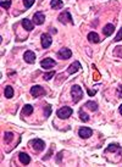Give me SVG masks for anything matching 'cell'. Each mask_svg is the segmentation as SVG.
I'll return each mask as SVG.
<instances>
[{
  "instance_id": "cell-1",
  "label": "cell",
  "mask_w": 122,
  "mask_h": 167,
  "mask_svg": "<svg viewBox=\"0 0 122 167\" xmlns=\"http://www.w3.org/2000/svg\"><path fill=\"white\" fill-rule=\"evenodd\" d=\"M71 94H72V100H73V103H78L81 99L83 98V90H82V88H81L79 86H77V84L72 86V88H71Z\"/></svg>"
},
{
  "instance_id": "cell-2",
  "label": "cell",
  "mask_w": 122,
  "mask_h": 167,
  "mask_svg": "<svg viewBox=\"0 0 122 167\" xmlns=\"http://www.w3.org/2000/svg\"><path fill=\"white\" fill-rule=\"evenodd\" d=\"M72 113H73V110H72L71 107H68V106L61 107V109H59V110H58V112H56L58 117H59V118H61V120H66V118H68Z\"/></svg>"
},
{
  "instance_id": "cell-3",
  "label": "cell",
  "mask_w": 122,
  "mask_h": 167,
  "mask_svg": "<svg viewBox=\"0 0 122 167\" xmlns=\"http://www.w3.org/2000/svg\"><path fill=\"white\" fill-rule=\"evenodd\" d=\"M58 20H59L61 23H64V25H66V23H73V20H72L71 14H70L68 11H66V10L59 15Z\"/></svg>"
},
{
  "instance_id": "cell-4",
  "label": "cell",
  "mask_w": 122,
  "mask_h": 167,
  "mask_svg": "<svg viewBox=\"0 0 122 167\" xmlns=\"http://www.w3.org/2000/svg\"><path fill=\"white\" fill-rule=\"evenodd\" d=\"M45 94H47L45 89L43 87H40V86H33L31 88V95L34 97V98H38L40 95H45Z\"/></svg>"
},
{
  "instance_id": "cell-5",
  "label": "cell",
  "mask_w": 122,
  "mask_h": 167,
  "mask_svg": "<svg viewBox=\"0 0 122 167\" xmlns=\"http://www.w3.org/2000/svg\"><path fill=\"white\" fill-rule=\"evenodd\" d=\"M40 38H42V47L44 49H48L51 45V43H53L51 35L48 34V33H44V34H42V37H40Z\"/></svg>"
},
{
  "instance_id": "cell-6",
  "label": "cell",
  "mask_w": 122,
  "mask_h": 167,
  "mask_svg": "<svg viewBox=\"0 0 122 167\" xmlns=\"http://www.w3.org/2000/svg\"><path fill=\"white\" fill-rule=\"evenodd\" d=\"M71 56H72V51L70 49H67V48H62V49H60L58 51V57L61 59V60H67Z\"/></svg>"
},
{
  "instance_id": "cell-7",
  "label": "cell",
  "mask_w": 122,
  "mask_h": 167,
  "mask_svg": "<svg viewBox=\"0 0 122 167\" xmlns=\"http://www.w3.org/2000/svg\"><path fill=\"white\" fill-rule=\"evenodd\" d=\"M32 148H33V150H35V151H43L44 150V148H45V143L42 140V139H34V140H32Z\"/></svg>"
},
{
  "instance_id": "cell-8",
  "label": "cell",
  "mask_w": 122,
  "mask_h": 167,
  "mask_svg": "<svg viewBox=\"0 0 122 167\" xmlns=\"http://www.w3.org/2000/svg\"><path fill=\"white\" fill-rule=\"evenodd\" d=\"M92 134H93V131H92V128H88V127H81L78 131V136L83 139L89 138Z\"/></svg>"
},
{
  "instance_id": "cell-9",
  "label": "cell",
  "mask_w": 122,
  "mask_h": 167,
  "mask_svg": "<svg viewBox=\"0 0 122 167\" xmlns=\"http://www.w3.org/2000/svg\"><path fill=\"white\" fill-rule=\"evenodd\" d=\"M33 20H34V23L35 25H43L44 21H45V15L43 12H35L34 16H33Z\"/></svg>"
},
{
  "instance_id": "cell-10",
  "label": "cell",
  "mask_w": 122,
  "mask_h": 167,
  "mask_svg": "<svg viewBox=\"0 0 122 167\" xmlns=\"http://www.w3.org/2000/svg\"><path fill=\"white\" fill-rule=\"evenodd\" d=\"M23 59H25V61H26L27 64H34V62H35V55H34V53L31 51V50H28V51L25 53Z\"/></svg>"
},
{
  "instance_id": "cell-11",
  "label": "cell",
  "mask_w": 122,
  "mask_h": 167,
  "mask_svg": "<svg viewBox=\"0 0 122 167\" xmlns=\"http://www.w3.org/2000/svg\"><path fill=\"white\" fill-rule=\"evenodd\" d=\"M40 65H42L43 68H51V67H54V66L56 65V62H55L53 59L47 57V59H44L42 62H40Z\"/></svg>"
},
{
  "instance_id": "cell-12",
  "label": "cell",
  "mask_w": 122,
  "mask_h": 167,
  "mask_svg": "<svg viewBox=\"0 0 122 167\" xmlns=\"http://www.w3.org/2000/svg\"><path fill=\"white\" fill-rule=\"evenodd\" d=\"M79 70H81V64H79L78 61H74L73 64L70 65V67H68V70H67V73H68V74H73V73L78 72Z\"/></svg>"
},
{
  "instance_id": "cell-13",
  "label": "cell",
  "mask_w": 122,
  "mask_h": 167,
  "mask_svg": "<svg viewBox=\"0 0 122 167\" xmlns=\"http://www.w3.org/2000/svg\"><path fill=\"white\" fill-rule=\"evenodd\" d=\"M114 31H115V27H114V25H111V23H107V25L103 28V33H104L106 37H110V35L114 33Z\"/></svg>"
},
{
  "instance_id": "cell-14",
  "label": "cell",
  "mask_w": 122,
  "mask_h": 167,
  "mask_svg": "<svg viewBox=\"0 0 122 167\" xmlns=\"http://www.w3.org/2000/svg\"><path fill=\"white\" fill-rule=\"evenodd\" d=\"M22 26H23V28L26 29V31H32L33 28H34V25H33V22L31 21V20H28V18H25V20H22Z\"/></svg>"
},
{
  "instance_id": "cell-15",
  "label": "cell",
  "mask_w": 122,
  "mask_h": 167,
  "mask_svg": "<svg viewBox=\"0 0 122 167\" xmlns=\"http://www.w3.org/2000/svg\"><path fill=\"white\" fill-rule=\"evenodd\" d=\"M87 38H88V40L91 41V43H99V41H100V38H99V35H98L95 32L88 33Z\"/></svg>"
},
{
  "instance_id": "cell-16",
  "label": "cell",
  "mask_w": 122,
  "mask_h": 167,
  "mask_svg": "<svg viewBox=\"0 0 122 167\" xmlns=\"http://www.w3.org/2000/svg\"><path fill=\"white\" fill-rule=\"evenodd\" d=\"M18 159H20L21 163H23V165H28L31 162V157L26 152H20L18 154Z\"/></svg>"
},
{
  "instance_id": "cell-17",
  "label": "cell",
  "mask_w": 122,
  "mask_h": 167,
  "mask_svg": "<svg viewBox=\"0 0 122 167\" xmlns=\"http://www.w3.org/2000/svg\"><path fill=\"white\" fill-rule=\"evenodd\" d=\"M50 6L55 10H59L64 6V3H62V0H51L50 2Z\"/></svg>"
},
{
  "instance_id": "cell-18",
  "label": "cell",
  "mask_w": 122,
  "mask_h": 167,
  "mask_svg": "<svg viewBox=\"0 0 122 167\" xmlns=\"http://www.w3.org/2000/svg\"><path fill=\"white\" fill-rule=\"evenodd\" d=\"M4 94H5V98L11 99V98L14 97V88H12L11 86H6V87H5V92H4Z\"/></svg>"
},
{
  "instance_id": "cell-19",
  "label": "cell",
  "mask_w": 122,
  "mask_h": 167,
  "mask_svg": "<svg viewBox=\"0 0 122 167\" xmlns=\"http://www.w3.org/2000/svg\"><path fill=\"white\" fill-rule=\"evenodd\" d=\"M118 150H121V148H120L118 144H110L106 148V151L107 152H115V151H118Z\"/></svg>"
},
{
  "instance_id": "cell-20",
  "label": "cell",
  "mask_w": 122,
  "mask_h": 167,
  "mask_svg": "<svg viewBox=\"0 0 122 167\" xmlns=\"http://www.w3.org/2000/svg\"><path fill=\"white\" fill-rule=\"evenodd\" d=\"M84 106H86V107H88V109H89V110H92V111H97V110H98V104H97V103H94V101H87Z\"/></svg>"
},
{
  "instance_id": "cell-21",
  "label": "cell",
  "mask_w": 122,
  "mask_h": 167,
  "mask_svg": "<svg viewBox=\"0 0 122 167\" xmlns=\"http://www.w3.org/2000/svg\"><path fill=\"white\" fill-rule=\"evenodd\" d=\"M33 112V106L32 105H25V107L22 109V113L26 116H29Z\"/></svg>"
},
{
  "instance_id": "cell-22",
  "label": "cell",
  "mask_w": 122,
  "mask_h": 167,
  "mask_svg": "<svg viewBox=\"0 0 122 167\" xmlns=\"http://www.w3.org/2000/svg\"><path fill=\"white\" fill-rule=\"evenodd\" d=\"M12 139H14V134L11 132H5V134H4V142L6 144H9V143H11Z\"/></svg>"
},
{
  "instance_id": "cell-23",
  "label": "cell",
  "mask_w": 122,
  "mask_h": 167,
  "mask_svg": "<svg viewBox=\"0 0 122 167\" xmlns=\"http://www.w3.org/2000/svg\"><path fill=\"white\" fill-rule=\"evenodd\" d=\"M0 5H2V8H4V9H10L11 0H2V2H0Z\"/></svg>"
},
{
  "instance_id": "cell-24",
  "label": "cell",
  "mask_w": 122,
  "mask_h": 167,
  "mask_svg": "<svg viewBox=\"0 0 122 167\" xmlns=\"http://www.w3.org/2000/svg\"><path fill=\"white\" fill-rule=\"evenodd\" d=\"M79 118L82 120L83 122H88V121H89V116H88L86 112H83V111L79 112Z\"/></svg>"
},
{
  "instance_id": "cell-25",
  "label": "cell",
  "mask_w": 122,
  "mask_h": 167,
  "mask_svg": "<svg viewBox=\"0 0 122 167\" xmlns=\"http://www.w3.org/2000/svg\"><path fill=\"white\" fill-rule=\"evenodd\" d=\"M34 3H35V0H23V4H25L26 9H29Z\"/></svg>"
},
{
  "instance_id": "cell-26",
  "label": "cell",
  "mask_w": 122,
  "mask_h": 167,
  "mask_svg": "<svg viewBox=\"0 0 122 167\" xmlns=\"http://www.w3.org/2000/svg\"><path fill=\"white\" fill-rule=\"evenodd\" d=\"M44 109H45L44 117H49V116H50V113H51V106H50V105H47Z\"/></svg>"
},
{
  "instance_id": "cell-27",
  "label": "cell",
  "mask_w": 122,
  "mask_h": 167,
  "mask_svg": "<svg viewBox=\"0 0 122 167\" xmlns=\"http://www.w3.org/2000/svg\"><path fill=\"white\" fill-rule=\"evenodd\" d=\"M54 74H55V72L51 71V72H49V73H45V74L43 76V78H44L45 80H49V79H51V78L54 77Z\"/></svg>"
},
{
  "instance_id": "cell-28",
  "label": "cell",
  "mask_w": 122,
  "mask_h": 167,
  "mask_svg": "<svg viewBox=\"0 0 122 167\" xmlns=\"http://www.w3.org/2000/svg\"><path fill=\"white\" fill-rule=\"evenodd\" d=\"M114 40H115V41H120V40H122V28L118 31V33H117V35L115 37Z\"/></svg>"
},
{
  "instance_id": "cell-29",
  "label": "cell",
  "mask_w": 122,
  "mask_h": 167,
  "mask_svg": "<svg viewBox=\"0 0 122 167\" xmlns=\"http://www.w3.org/2000/svg\"><path fill=\"white\" fill-rule=\"evenodd\" d=\"M88 94H89V95H94V94H95V90H93V92H92V90H88Z\"/></svg>"
},
{
  "instance_id": "cell-30",
  "label": "cell",
  "mask_w": 122,
  "mask_h": 167,
  "mask_svg": "<svg viewBox=\"0 0 122 167\" xmlns=\"http://www.w3.org/2000/svg\"><path fill=\"white\" fill-rule=\"evenodd\" d=\"M120 113H121V115H122V104H121V105H120Z\"/></svg>"
},
{
  "instance_id": "cell-31",
  "label": "cell",
  "mask_w": 122,
  "mask_h": 167,
  "mask_svg": "<svg viewBox=\"0 0 122 167\" xmlns=\"http://www.w3.org/2000/svg\"><path fill=\"white\" fill-rule=\"evenodd\" d=\"M51 33H56V29L55 28H51Z\"/></svg>"
}]
</instances>
